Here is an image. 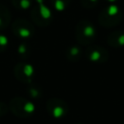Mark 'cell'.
Returning <instances> with one entry per match:
<instances>
[{
	"label": "cell",
	"instance_id": "1",
	"mask_svg": "<svg viewBox=\"0 0 124 124\" xmlns=\"http://www.w3.org/2000/svg\"><path fill=\"white\" fill-rule=\"evenodd\" d=\"M122 11L115 5H109L100 12L98 16V22L103 27L112 28L117 26L122 21Z\"/></svg>",
	"mask_w": 124,
	"mask_h": 124
},
{
	"label": "cell",
	"instance_id": "2",
	"mask_svg": "<svg viewBox=\"0 0 124 124\" xmlns=\"http://www.w3.org/2000/svg\"><path fill=\"white\" fill-rule=\"evenodd\" d=\"M75 37L82 46L91 45L96 38V29L92 22L85 19L78 21L75 27Z\"/></svg>",
	"mask_w": 124,
	"mask_h": 124
},
{
	"label": "cell",
	"instance_id": "3",
	"mask_svg": "<svg viewBox=\"0 0 124 124\" xmlns=\"http://www.w3.org/2000/svg\"><path fill=\"white\" fill-rule=\"evenodd\" d=\"M9 108L13 114L20 118H27L35 111L33 103L23 97L13 98L9 103Z\"/></svg>",
	"mask_w": 124,
	"mask_h": 124
},
{
	"label": "cell",
	"instance_id": "4",
	"mask_svg": "<svg viewBox=\"0 0 124 124\" xmlns=\"http://www.w3.org/2000/svg\"><path fill=\"white\" fill-rule=\"evenodd\" d=\"M46 108L49 115L53 118L59 119L64 117L69 110L67 103L59 98H50L46 103Z\"/></svg>",
	"mask_w": 124,
	"mask_h": 124
},
{
	"label": "cell",
	"instance_id": "5",
	"mask_svg": "<svg viewBox=\"0 0 124 124\" xmlns=\"http://www.w3.org/2000/svg\"><path fill=\"white\" fill-rule=\"evenodd\" d=\"M31 17L35 24L41 27H45L48 25L51 20V13L47 7L43 4H39V6L32 8Z\"/></svg>",
	"mask_w": 124,
	"mask_h": 124
},
{
	"label": "cell",
	"instance_id": "6",
	"mask_svg": "<svg viewBox=\"0 0 124 124\" xmlns=\"http://www.w3.org/2000/svg\"><path fill=\"white\" fill-rule=\"evenodd\" d=\"M85 55L93 63H105L108 59V50L101 46H89L85 49Z\"/></svg>",
	"mask_w": 124,
	"mask_h": 124
},
{
	"label": "cell",
	"instance_id": "7",
	"mask_svg": "<svg viewBox=\"0 0 124 124\" xmlns=\"http://www.w3.org/2000/svg\"><path fill=\"white\" fill-rule=\"evenodd\" d=\"M12 30L16 36L21 39H29L34 33L33 25L29 21L22 18L16 19L12 24Z\"/></svg>",
	"mask_w": 124,
	"mask_h": 124
},
{
	"label": "cell",
	"instance_id": "8",
	"mask_svg": "<svg viewBox=\"0 0 124 124\" xmlns=\"http://www.w3.org/2000/svg\"><path fill=\"white\" fill-rule=\"evenodd\" d=\"M15 76L16 78L24 83H31L34 77L33 67L25 62H19L15 66Z\"/></svg>",
	"mask_w": 124,
	"mask_h": 124
},
{
	"label": "cell",
	"instance_id": "9",
	"mask_svg": "<svg viewBox=\"0 0 124 124\" xmlns=\"http://www.w3.org/2000/svg\"><path fill=\"white\" fill-rule=\"evenodd\" d=\"M108 44L115 48L124 46V30H116L108 34L107 38Z\"/></svg>",
	"mask_w": 124,
	"mask_h": 124
},
{
	"label": "cell",
	"instance_id": "10",
	"mask_svg": "<svg viewBox=\"0 0 124 124\" xmlns=\"http://www.w3.org/2000/svg\"><path fill=\"white\" fill-rule=\"evenodd\" d=\"M66 57L68 60L72 61V62H76L78 60H79V58L82 55V51L79 46L77 45H73L71 46H69L66 50Z\"/></svg>",
	"mask_w": 124,
	"mask_h": 124
},
{
	"label": "cell",
	"instance_id": "11",
	"mask_svg": "<svg viewBox=\"0 0 124 124\" xmlns=\"http://www.w3.org/2000/svg\"><path fill=\"white\" fill-rule=\"evenodd\" d=\"M11 21V14L9 10L4 6L0 4V31L5 29Z\"/></svg>",
	"mask_w": 124,
	"mask_h": 124
},
{
	"label": "cell",
	"instance_id": "12",
	"mask_svg": "<svg viewBox=\"0 0 124 124\" xmlns=\"http://www.w3.org/2000/svg\"><path fill=\"white\" fill-rule=\"evenodd\" d=\"M52 7L57 11L65 10L71 3V0H50Z\"/></svg>",
	"mask_w": 124,
	"mask_h": 124
},
{
	"label": "cell",
	"instance_id": "13",
	"mask_svg": "<svg viewBox=\"0 0 124 124\" xmlns=\"http://www.w3.org/2000/svg\"><path fill=\"white\" fill-rule=\"evenodd\" d=\"M14 6L17 7L18 9H29L32 5V0H12Z\"/></svg>",
	"mask_w": 124,
	"mask_h": 124
},
{
	"label": "cell",
	"instance_id": "14",
	"mask_svg": "<svg viewBox=\"0 0 124 124\" xmlns=\"http://www.w3.org/2000/svg\"><path fill=\"white\" fill-rule=\"evenodd\" d=\"M8 43L9 42H8V38L6 37V35L0 32V52L4 51L7 48Z\"/></svg>",
	"mask_w": 124,
	"mask_h": 124
},
{
	"label": "cell",
	"instance_id": "15",
	"mask_svg": "<svg viewBox=\"0 0 124 124\" xmlns=\"http://www.w3.org/2000/svg\"><path fill=\"white\" fill-rule=\"evenodd\" d=\"M80 2H81V5L84 8L92 9L99 3V0H80Z\"/></svg>",
	"mask_w": 124,
	"mask_h": 124
},
{
	"label": "cell",
	"instance_id": "16",
	"mask_svg": "<svg viewBox=\"0 0 124 124\" xmlns=\"http://www.w3.org/2000/svg\"><path fill=\"white\" fill-rule=\"evenodd\" d=\"M8 108H9V106H7L3 102H0V116L5 115L8 111Z\"/></svg>",
	"mask_w": 124,
	"mask_h": 124
},
{
	"label": "cell",
	"instance_id": "17",
	"mask_svg": "<svg viewBox=\"0 0 124 124\" xmlns=\"http://www.w3.org/2000/svg\"><path fill=\"white\" fill-rule=\"evenodd\" d=\"M29 94H30V96H32V97H34V98H38V97L40 96L39 90H38L37 88H34V87L29 88Z\"/></svg>",
	"mask_w": 124,
	"mask_h": 124
},
{
	"label": "cell",
	"instance_id": "18",
	"mask_svg": "<svg viewBox=\"0 0 124 124\" xmlns=\"http://www.w3.org/2000/svg\"><path fill=\"white\" fill-rule=\"evenodd\" d=\"M36 1H37V3H38V4H43L45 0H36Z\"/></svg>",
	"mask_w": 124,
	"mask_h": 124
},
{
	"label": "cell",
	"instance_id": "19",
	"mask_svg": "<svg viewBox=\"0 0 124 124\" xmlns=\"http://www.w3.org/2000/svg\"><path fill=\"white\" fill-rule=\"evenodd\" d=\"M107 2H108V3H114V2H116L117 0H106Z\"/></svg>",
	"mask_w": 124,
	"mask_h": 124
},
{
	"label": "cell",
	"instance_id": "20",
	"mask_svg": "<svg viewBox=\"0 0 124 124\" xmlns=\"http://www.w3.org/2000/svg\"><path fill=\"white\" fill-rule=\"evenodd\" d=\"M77 124H82V123H77Z\"/></svg>",
	"mask_w": 124,
	"mask_h": 124
}]
</instances>
